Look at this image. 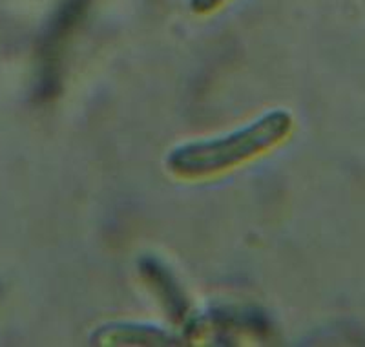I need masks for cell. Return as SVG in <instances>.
I'll use <instances>...</instances> for the list:
<instances>
[{
  "instance_id": "6da1fadb",
  "label": "cell",
  "mask_w": 365,
  "mask_h": 347,
  "mask_svg": "<svg viewBox=\"0 0 365 347\" xmlns=\"http://www.w3.org/2000/svg\"><path fill=\"white\" fill-rule=\"evenodd\" d=\"M292 123V116L287 110H272L245 129L223 137L178 146L168 154L166 165L181 178H203L223 172L274 149L291 134Z\"/></svg>"
},
{
  "instance_id": "7a4b0ae2",
  "label": "cell",
  "mask_w": 365,
  "mask_h": 347,
  "mask_svg": "<svg viewBox=\"0 0 365 347\" xmlns=\"http://www.w3.org/2000/svg\"><path fill=\"white\" fill-rule=\"evenodd\" d=\"M225 0H190V9L197 15H207V13L214 11V9L220 8Z\"/></svg>"
}]
</instances>
